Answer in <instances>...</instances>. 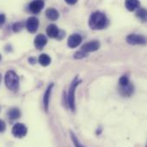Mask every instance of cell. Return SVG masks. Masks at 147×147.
Returning a JSON list of instances; mask_svg holds the SVG:
<instances>
[{"mask_svg":"<svg viewBox=\"0 0 147 147\" xmlns=\"http://www.w3.org/2000/svg\"><path fill=\"white\" fill-rule=\"evenodd\" d=\"M5 22V16L4 14H2L0 13V26H2Z\"/></svg>","mask_w":147,"mask_h":147,"instance_id":"cell-24","label":"cell"},{"mask_svg":"<svg viewBox=\"0 0 147 147\" xmlns=\"http://www.w3.org/2000/svg\"><path fill=\"white\" fill-rule=\"evenodd\" d=\"M0 111H1V107H0Z\"/></svg>","mask_w":147,"mask_h":147,"instance_id":"cell-29","label":"cell"},{"mask_svg":"<svg viewBox=\"0 0 147 147\" xmlns=\"http://www.w3.org/2000/svg\"><path fill=\"white\" fill-rule=\"evenodd\" d=\"M108 24V18L106 15L101 11L93 12L89 20V26L93 30L103 29Z\"/></svg>","mask_w":147,"mask_h":147,"instance_id":"cell-1","label":"cell"},{"mask_svg":"<svg viewBox=\"0 0 147 147\" xmlns=\"http://www.w3.org/2000/svg\"><path fill=\"white\" fill-rule=\"evenodd\" d=\"M28 61H29L31 64H34V63L36 62V59H35V58L32 57V58H29V59H28Z\"/></svg>","mask_w":147,"mask_h":147,"instance_id":"cell-26","label":"cell"},{"mask_svg":"<svg viewBox=\"0 0 147 147\" xmlns=\"http://www.w3.org/2000/svg\"><path fill=\"white\" fill-rule=\"evenodd\" d=\"M0 60H1V54H0Z\"/></svg>","mask_w":147,"mask_h":147,"instance_id":"cell-28","label":"cell"},{"mask_svg":"<svg viewBox=\"0 0 147 147\" xmlns=\"http://www.w3.org/2000/svg\"><path fill=\"white\" fill-rule=\"evenodd\" d=\"M8 116L10 120H16L21 117V111L17 108H13L8 112Z\"/></svg>","mask_w":147,"mask_h":147,"instance_id":"cell-17","label":"cell"},{"mask_svg":"<svg viewBox=\"0 0 147 147\" xmlns=\"http://www.w3.org/2000/svg\"><path fill=\"white\" fill-rule=\"evenodd\" d=\"M82 83V80L78 78V76H76L73 80L71 83L70 88H69V91L67 94V104L71 109V111L74 112L76 110V104H75V94H76V90L77 87Z\"/></svg>","mask_w":147,"mask_h":147,"instance_id":"cell-2","label":"cell"},{"mask_svg":"<svg viewBox=\"0 0 147 147\" xmlns=\"http://www.w3.org/2000/svg\"><path fill=\"white\" fill-rule=\"evenodd\" d=\"M6 129V124L3 120H0V133H3Z\"/></svg>","mask_w":147,"mask_h":147,"instance_id":"cell-23","label":"cell"},{"mask_svg":"<svg viewBox=\"0 0 147 147\" xmlns=\"http://www.w3.org/2000/svg\"><path fill=\"white\" fill-rule=\"evenodd\" d=\"M53 88V84H51L47 89L46 90V92L43 96V107L46 112H48L49 109V102H50V96L52 93V90Z\"/></svg>","mask_w":147,"mask_h":147,"instance_id":"cell-10","label":"cell"},{"mask_svg":"<svg viewBox=\"0 0 147 147\" xmlns=\"http://www.w3.org/2000/svg\"><path fill=\"white\" fill-rule=\"evenodd\" d=\"M70 136H71V140H72V143H73V145H74V146L75 147H86L84 146H83L81 143H80V141L78 140V137L74 134V133L73 132H70Z\"/></svg>","mask_w":147,"mask_h":147,"instance_id":"cell-18","label":"cell"},{"mask_svg":"<svg viewBox=\"0 0 147 147\" xmlns=\"http://www.w3.org/2000/svg\"><path fill=\"white\" fill-rule=\"evenodd\" d=\"M99 48H100V42L98 40H91V41L83 45L81 47V51H83L86 53H89L90 52L97 51Z\"/></svg>","mask_w":147,"mask_h":147,"instance_id":"cell-7","label":"cell"},{"mask_svg":"<svg viewBox=\"0 0 147 147\" xmlns=\"http://www.w3.org/2000/svg\"><path fill=\"white\" fill-rule=\"evenodd\" d=\"M39 27V20L35 16H30L26 22V28L29 33H35Z\"/></svg>","mask_w":147,"mask_h":147,"instance_id":"cell-6","label":"cell"},{"mask_svg":"<svg viewBox=\"0 0 147 147\" xmlns=\"http://www.w3.org/2000/svg\"><path fill=\"white\" fill-rule=\"evenodd\" d=\"M1 80H2V75L0 74V83H1Z\"/></svg>","mask_w":147,"mask_h":147,"instance_id":"cell-27","label":"cell"},{"mask_svg":"<svg viewBox=\"0 0 147 147\" xmlns=\"http://www.w3.org/2000/svg\"><path fill=\"white\" fill-rule=\"evenodd\" d=\"M134 84L130 82L127 85L124 86V87H120L119 89V92L121 96H125V97H129L134 94Z\"/></svg>","mask_w":147,"mask_h":147,"instance_id":"cell-12","label":"cell"},{"mask_svg":"<svg viewBox=\"0 0 147 147\" xmlns=\"http://www.w3.org/2000/svg\"><path fill=\"white\" fill-rule=\"evenodd\" d=\"M140 2L137 0H127L125 2V6L129 11H134L136 9L140 8Z\"/></svg>","mask_w":147,"mask_h":147,"instance_id":"cell-15","label":"cell"},{"mask_svg":"<svg viewBox=\"0 0 147 147\" xmlns=\"http://www.w3.org/2000/svg\"><path fill=\"white\" fill-rule=\"evenodd\" d=\"M4 83L8 89L13 91H16L19 89V78L17 74L10 70L8 71L4 77Z\"/></svg>","mask_w":147,"mask_h":147,"instance_id":"cell-3","label":"cell"},{"mask_svg":"<svg viewBox=\"0 0 147 147\" xmlns=\"http://www.w3.org/2000/svg\"><path fill=\"white\" fill-rule=\"evenodd\" d=\"M38 61L39 63L42 65V66H47L51 64V58L49 55H47V53H42L40 55L39 59H38Z\"/></svg>","mask_w":147,"mask_h":147,"instance_id":"cell-16","label":"cell"},{"mask_svg":"<svg viewBox=\"0 0 147 147\" xmlns=\"http://www.w3.org/2000/svg\"><path fill=\"white\" fill-rule=\"evenodd\" d=\"M45 14H46V16L49 20H51V21H56L59 17V11L56 9H54V8H49V9H47L46 10Z\"/></svg>","mask_w":147,"mask_h":147,"instance_id":"cell-14","label":"cell"},{"mask_svg":"<svg viewBox=\"0 0 147 147\" xmlns=\"http://www.w3.org/2000/svg\"><path fill=\"white\" fill-rule=\"evenodd\" d=\"M22 28H23V23H22V22H17L14 23V24H13V27H12L13 31L16 32V33L21 31V30L22 29Z\"/></svg>","mask_w":147,"mask_h":147,"instance_id":"cell-21","label":"cell"},{"mask_svg":"<svg viewBox=\"0 0 147 147\" xmlns=\"http://www.w3.org/2000/svg\"><path fill=\"white\" fill-rule=\"evenodd\" d=\"M129 83H130L129 78H128V77H127V76H126V75L122 76V77L119 79V84H120V87H124V86L127 85Z\"/></svg>","mask_w":147,"mask_h":147,"instance_id":"cell-20","label":"cell"},{"mask_svg":"<svg viewBox=\"0 0 147 147\" xmlns=\"http://www.w3.org/2000/svg\"><path fill=\"white\" fill-rule=\"evenodd\" d=\"M47 37L42 34H38L35 39H34V47H36V49L38 50H41L43 49V47L47 45Z\"/></svg>","mask_w":147,"mask_h":147,"instance_id":"cell-11","label":"cell"},{"mask_svg":"<svg viewBox=\"0 0 147 147\" xmlns=\"http://www.w3.org/2000/svg\"><path fill=\"white\" fill-rule=\"evenodd\" d=\"M82 42V36L78 34H72L68 37L67 45L70 48L78 47Z\"/></svg>","mask_w":147,"mask_h":147,"instance_id":"cell-8","label":"cell"},{"mask_svg":"<svg viewBox=\"0 0 147 147\" xmlns=\"http://www.w3.org/2000/svg\"><path fill=\"white\" fill-rule=\"evenodd\" d=\"M87 56H88V53H84L83 51H78V52L74 53L73 58L76 59H84V58H85Z\"/></svg>","mask_w":147,"mask_h":147,"instance_id":"cell-22","label":"cell"},{"mask_svg":"<svg viewBox=\"0 0 147 147\" xmlns=\"http://www.w3.org/2000/svg\"><path fill=\"white\" fill-rule=\"evenodd\" d=\"M127 42L130 45H145L146 40L143 35L132 34L127 37Z\"/></svg>","mask_w":147,"mask_h":147,"instance_id":"cell-5","label":"cell"},{"mask_svg":"<svg viewBox=\"0 0 147 147\" xmlns=\"http://www.w3.org/2000/svg\"><path fill=\"white\" fill-rule=\"evenodd\" d=\"M136 15H137V16H138L140 20H142L143 22H145V21L146 20V10L144 8L139 9L138 11H137V13H136Z\"/></svg>","mask_w":147,"mask_h":147,"instance_id":"cell-19","label":"cell"},{"mask_svg":"<svg viewBox=\"0 0 147 147\" xmlns=\"http://www.w3.org/2000/svg\"><path fill=\"white\" fill-rule=\"evenodd\" d=\"M59 34V29L55 24H50L47 28V34L50 38H58Z\"/></svg>","mask_w":147,"mask_h":147,"instance_id":"cell-13","label":"cell"},{"mask_svg":"<svg viewBox=\"0 0 147 147\" xmlns=\"http://www.w3.org/2000/svg\"><path fill=\"white\" fill-rule=\"evenodd\" d=\"M45 5V2L41 0L33 1L29 3V10L34 14H38L41 11Z\"/></svg>","mask_w":147,"mask_h":147,"instance_id":"cell-9","label":"cell"},{"mask_svg":"<svg viewBox=\"0 0 147 147\" xmlns=\"http://www.w3.org/2000/svg\"><path fill=\"white\" fill-rule=\"evenodd\" d=\"M28 133V128L22 123H16L12 127V134L17 139H22L26 136Z\"/></svg>","mask_w":147,"mask_h":147,"instance_id":"cell-4","label":"cell"},{"mask_svg":"<svg viewBox=\"0 0 147 147\" xmlns=\"http://www.w3.org/2000/svg\"><path fill=\"white\" fill-rule=\"evenodd\" d=\"M77 2H78L77 0H65V3L70 4V5H73L75 3H77Z\"/></svg>","mask_w":147,"mask_h":147,"instance_id":"cell-25","label":"cell"}]
</instances>
